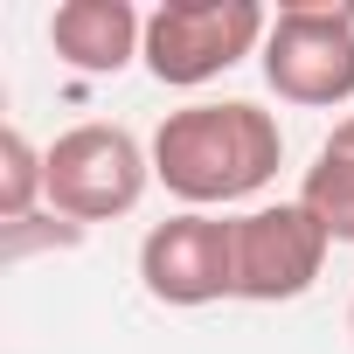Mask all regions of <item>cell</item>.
<instances>
[{
  "instance_id": "obj_1",
  "label": "cell",
  "mask_w": 354,
  "mask_h": 354,
  "mask_svg": "<svg viewBox=\"0 0 354 354\" xmlns=\"http://www.w3.org/2000/svg\"><path fill=\"white\" fill-rule=\"evenodd\" d=\"M146 153H153V181L174 202L223 216L230 202H250L278 181L285 125H278V111H264L250 97H202V104L167 111L160 132L146 139Z\"/></svg>"
},
{
  "instance_id": "obj_2",
  "label": "cell",
  "mask_w": 354,
  "mask_h": 354,
  "mask_svg": "<svg viewBox=\"0 0 354 354\" xmlns=\"http://www.w3.org/2000/svg\"><path fill=\"white\" fill-rule=\"evenodd\" d=\"M271 35V15L257 0H160L146 15V77L167 91H202L243 56H257Z\"/></svg>"
},
{
  "instance_id": "obj_3",
  "label": "cell",
  "mask_w": 354,
  "mask_h": 354,
  "mask_svg": "<svg viewBox=\"0 0 354 354\" xmlns=\"http://www.w3.org/2000/svg\"><path fill=\"white\" fill-rule=\"evenodd\" d=\"M257 63H264V84L299 111L354 104V8L347 0H292V8H278Z\"/></svg>"
},
{
  "instance_id": "obj_4",
  "label": "cell",
  "mask_w": 354,
  "mask_h": 354,
  "mask_svg": "<svg viewBox=\"0 0 354 354\" xmlns=\"http://www.w3.org/2000/svg\"><path fill=\"white\" fill-rule=\"evenodd\" d=\"M153 188V153L104 118H84L70 132H56L49 146V216L91 230V223H118L146 202Z\"/></svg>"
},
{
  "instance_id": "obj_5",
  "label": "cell",
  "mask_w": 354,
  "mask_h": 354,
  "mask_svg": "<svg viewBox=\"0 0 354 354\" xmlns=\"http://www.w3.org/2000/svg\"><path fill=\"white\" fill-rule=\"evenodd\" d=\"M139 285L153 306L195 313L216 299H236V216L181 209L139 236Z\"/></svg>"
},
{
  "instance_id": "obj_6",
  "label": "cell",
  "mask_w": 354,
  "mask_h": 354,
  "mask_svg": "<svg viewBox=\"0 0 354 354\" xmlns=\"http://www.w3.org/2000/svg\"><path fill=\"white\" fill-rule=\"evenodd\" d=\"M333 236L319 230V216L292 195V202H257L236 216V299L250 306H292L319 285Z\"/></svg>"
},
{
  "instance_id": "obj_7",
  "label": "cell",
  "mask_w": 354,
  "mask_h": 354,
  "mask_svg": "<svg viewBox=\"0 0 354 354\" xmlns=\"http://www.w3.org/2000/svg\"><path fill=\"white\" fill-rule=\"evenodd\" d=\"M49 49L77 77H118L146 49V15L132 0H63L49 15Z\"/></svg>"
},
{
  "instance_id": "obj_8",
  "label": "cell",
  "mask_w": 354,
  "mask_h": 354,
  "mask_svg": "<svg viewBox=\"0 0 354 354\" xmlns=\"http://www.w3.org/2000/svg\"><path fill=\"white\" fill-rule=\"evenodd\" d=\"M299 202L319 216V230L333 243H354V111L319 139L306 181H299Z\"/></svg>"
},
{
  "instance_id": "obj_9",
  "label": "cell",
  "mask_w": 354,
  "mask_h": 354,
  "mask_svg": "<svg viewBox=\"0 0 354 354\" xmlns=\"http://www.w3.org/2000/svg\"><path fill=\"white\" fill-rule=\"evenodd\" d=\"M49 202V146L21 125H0V223H28Z\"/></svg>"
},
{
  "instance_id": "obj_10",
  "label": "cell",
  "mask_w": 354,
  "mask_h": 354,
  "mask_svg": "<svg viewBox=\"0 0 354 354\" xmlns=\"http://www.w3.org/2000/svg\"><path fill=\"white\" fill-rule=\"evenodd\" d=\"M77 243H84V230H77V223H63V216L0 223V257H8V264H21L28 250H77Z\"/></svg>"
},
{
  "instance_id": "obj_11",
  "label": "cell",
  "mask_w": 354,
  "mask_h": 354,
  "mask_svg": "<svg viewBox=\"0 0 354 354\" xmlns=\"http://www.w3.org/2000/svg\"><path fill=\"white\" fill-rule=\"evenodd\" d=\"M347 333H354V299H347Z\"/></svg>"
}]
</instances>
